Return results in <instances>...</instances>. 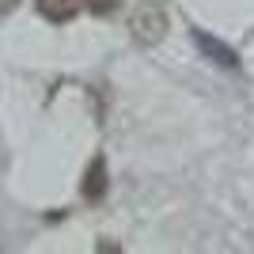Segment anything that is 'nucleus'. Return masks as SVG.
<instances>
[{
  "label": "nucleus",
  "mask_w": 254,
  "mask_h": 254,
  "mask_svg": "<svg viewBox=\"0 0 254 254\" xmlns=\"http://www.w3.org/2000/svg\"><path fill=\"white\" fill-rule=\"evenodd\" d=\"M167 27H171V15L159 0H140L137 8H133V15H129V34H133V42L144 46V50L163 42V38H167Z\"/></svg>",
  "instance_id": "f257e3e1"
},
{
  "label": "nucleus",
  "mask_w": 254,
  "mask_h": 254,
  "mask_svg": "<svg viewBox=\"0 0 254 254\" xmlns=\"http://www.w3.org/2000/svg\"><path fill=\"white\" fill-rule=\"evenodd\" d=\"M193 46H197V50H201L212 64H220V68H232V72L239 68V50H235V46H228V42H220L216 34L201 31V27L193 31Z\"/></svg>",
  "instance_id": "f03ea898"
},
{
  "label": "nucleus",
  "mask_w": 254,
  "mask_h": 254,
  "mask_svg": "<svg viewBox=\"0 0 254 254\" xmlns=\"http://www.w3.org/2000/svg\"><path fill=\"white\" fill-rule=\"evenodd\" d=\"M106 186H110V179H106V159L103 156H91L84 179H80V197H84V201H103Z\"/></svg>",
  "instance_id": "7ed1b4c3"
},
{
  "label": "nucleus",
  "mask_w": 254,
  "mask_h": 254,
  "mask_svg": "<svg viewBox=\"0 0 254 254\" xmlns=\"http://www.w3.org/2000/svg\"><path fill=\"white\" fill-rule=\"evenodd\" d=\"M34 8H38V15L50 23H68L80 15V8H84V0H34Z\"/></svg>",
  "instance_id": "20e7f679"
},
{
  "label": "nucleus",
  "mask_w": 254,
  "mask_h": 254,
  "mask_svg": "<svg viewBox=\"0 0 254 254\" xmlns=\"http://www.w3.org/2000/svg\"><path fill=\"white\" fill-rule=\"evenodd\" d=\"M84 8H91L95 15H114L122 8V0H84Z\"/></svg>",
  "instance_id": "39448f33"
},
{
  "label": "nucleus",
  "mask_w": 254,
  "mask_h": 254,
  "mask_svg": "<svg viewBox=\"0 0 254 254\" xmlns=\"http://www.w3.org/2000/svg\"><path fill=\"white\" fill-rule=\"evenodd\" d=\"M99 254H122V247L110 243V239H103V243H99Z\"/></svg>",
  "instance_id": "423d86ee"
},
{
  "label": "nucleus",
  "mask_w": 254,
  "mask_h": 254,
  "mask_svg": "<svg viewBox=\"0 0 254 254\" xmlns=\"http://www.w3.org/2000/svg\"><path fill=\"white\" fill-rule=\"evenodd\" d=\"M19 0H0V11H8V8H15Z\"/></svg>",
  "instance_id": "0eeeda50"
}]
</instances>
